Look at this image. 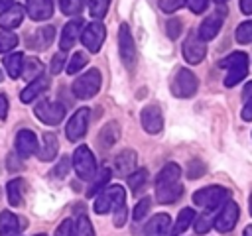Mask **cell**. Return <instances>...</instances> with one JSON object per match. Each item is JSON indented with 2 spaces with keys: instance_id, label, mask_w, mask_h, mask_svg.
I'll list each match as a JSON object with an SVG mask.
<instances>
[{
  "instance_id": "1",
  "label": "cell",
  "mask_w": 252,
  "mask_h": 236,
  "mask_svg": "<svg viewBox=\"0 0 252 236\" xmlns=\"http://www.w3.org/2000/svg\"><path fill=\"white\" fill-rule=\"evenodd\" d=\"M219 67L226 69L224 87H234L248 75V55L242 51H234V53L222 57L219 61Z\"/></svg>"
},
{
  "instance_id": "2",
  "label": "cell",
  "mask_w": 252,
  "mask_h": 236,
  "mask_svg": "<svg viewBox=\"0 0 252 236\" xmlns=\"http://www.w3.org/2000/svg\"><path fill=\"white\" fill-rule=\"evenodd\" d=\"M126 205V193L120 185H110L102 189L96 199H94V212L96 214H106L108 210H116Z\"/></svg>"
},
{
  "instance_id": "3",
  "label": "cell",
  "mask_w": 252,
  "mask_h": 236,
  "mask_svg": "<svg viewBox=\"0 0 252 236\" xmlns=\"http://www.w3.org/2000/svg\"><path fill=\"white\" fill-rule=\"evenodd\" d=\"M228 189L226 187H220V185H209V187H203L199 191L193 193V203L205 210H215L219 205L226 203L228 199Z\"/></svg>"
},
{
  "instance_id": "4",
  "label": "cell",
  "mask_w": 252,
  "mask_h": 236,
  "mask_svg": "<svg viewBox=\"0 0 252 236\" xmlns=\"http://www.w3.org/2000/svg\"><path fill=\"white\" fill-rule=\"evenodd\" d=\"M100 83H102L100 71L98 69H89L85 75H81L73 81V94L81 100H89L98 92Z\"/></svg>"
},
{
  "instance_id": "5",
  "label": "cell",
  "mask_w": 252,
  "mask_h": 236,
  "mask_svg": "<svg viewBox=\"0 0 252 236\" xmlns=\"http://www.w3.org/2000/svg\"><path fill=\"white\" fill-rule=\"evenodd\" d=\"M73 169L83 181H91L96 175V161L93 151L87 146H79L73 151Z\"/></svg>"
},
{
  "instance_id": "6",
  "label": "cell",
  "mask_w": 252,
  "mask_h": 236,
  "mask_svg": "<svg viewBox=\"0 0 252 236\" xmlns=\"http://www.w3.org/2000/svg\"><path fill=\"white\" fill-rule=\"evenodd\" d=\"M33 114L37 120H41L43 124L47 126H57L63 118H65V106L61 102H53V100H47V98H41L35 108H33Z\"/></svg>"
},
{
  "instance_id": "7",
  "label": "cell",
  "mask_w": 252,
  "mask_h": 236,
  "mask_svg": "<svg viewBox=\"0 0 252 236\" xmlns=\"http://www.w3.org/2000/svg\"><path fill=\"white\" fill-rule=\"evenodd\" d=\"M197 87H199V81L197 77L189 71V69H177L173 81H171V92L179 98H191L195 92H197Z\"/></svg>"
},
{
  "instance_id": "8",
  "label": "cell",
  "mask_w": 252,
  "mask_h": 236,
  "mask_svg": "<svg viewBox=\"0 0 252 236\" xmlns=\"http://www.w3.org/2000/svg\"><path fill=\"white\" fill-rule=\"evenodd\" d=\"M118 53L126 69H132L136 63V43L130 33L128 24H120L118 28Z\"/></svg>"
},
{
  "instance_id": "9",
  "label": "cell",
  "mask_w": 252,
  "mask_h": 236,
  "mask_svg": "<svg viewBox=\"0 0 252 236\" xmlns=\"http://www.w3.org/2000/svg\"><path fill=\"white\" fill-rule=\"evenodd\" d=\"M104 37H106V28L100 22H91L81 31V43L91 53H98L100 51V45H102Z\"/></svg>"
},
{
  "instance_id": "10",
  "label": "cell",
  "mask_w": 252,
  "mask_h": 236,
  "mask_svg": "<svg viewBox=\"0 0 252 236\" xmlns=\"http://www.w3.org/2000/svg\"><path fill=\"white\" fill-rule=\"evenodd\" d=\"M181 49H183V57H185V61L191 63V65L201 63V61L205 59V55H207V45H205V41L197 35V31H191V33L185 37Z\"/></svg>"
},
{
  "instance_id": "11",
  "label": "cell",
  "mask_w": 252,
  "mask_h": 236,
  "mask_svg": "<svg viewBox=\"0 0 252 236\" xmlns=\"http://www.w3.org/2000/svg\"><path fill=\"white\" fill-rule=\"evenodd\" d=\"M89 112H91L89 108H79V110L69 118V122H67V126H65V136H67V140L79 142V140L87 134L89 116H91Z\"/></svg>"
},
{
  "instance_id": "12",
  "label": "cell",
  "mask_w": 252,
  "mask_h": 236,
  "mask_svg": "<svg viewBox=\"0 0 252 236\" xmlns=\"http://www.w3.org/2000/svg\"><path fill=\"white\" fill-rule=\"evenodd\" d=\"M238 220V205L234 201H226L220 208V212L215 216V228L219 232H230Z\"/></svg>"
},
{
  "instance_id": "13",
  "label": "cell",
  "mask_w": 252,
  "mask_h": 236,
  "mask_svg": "<svg viewBox=\"0 0 252 236\" xmlns=\"http://www.w3.org/2000/svg\"><path fill=\"white\" fill-rule=\"evenodd\" d=\"M140 120H142V126L148 134H159L161 128H163V116H161V110L158 104H148L142 108V114H140Z\"/></svg>"
},
{
  "instance_id": "14",
  "label": "cell",
  "mask_w": 252,
  "mask_h": 236,
  "mask_svg": "<svg viewBox=\"0 0 252 236\" xmlns=\"http://www.w3.org/2000/svg\"><path fill=\"white\" fill-rule=\"evenodd\" d=\"M16 153L22 159H28L30 155H33L37 151V136L32 130H20L16 134Z\"/></svg>"
},
{
  "instance_id": "15",
  "label": "cell",
  "mask_w": 252,
  "mask_h": 236,
  "mask_svg": "<svg viewBox=\"0 0 252 236\" xmlns=\"http://www.w3.org/2000/svg\"><path fill=\"white\" fill-rule=\"evenodd\" d=\"M83 20L81 18H75L71 22L65 24L63 31H61V37H59V49L61 51H67V49H73V45L77 43V37H81V31H83Z\"/></svg>"
},
{
  "instance_id": "16",
  "label": "cell",
  "mask_w": 252,
  "mask_h": 236,
  "mask_svg": "<svg viewBox=\"0 0 252 236\" xmlns=\"http://www.w3.org/2000/svg\"><path fill=\"white\" fill-rule=\"evenodd\" d=\"M26 14L33 22H45L53 16L51 0H26Z\"/></svg>"
},
{
  "instance_id": "17",
  "label": "cell",
  "mask_w": 252,
  "mask_h": 236,
  "mask_svg": "<svg viewBox=\"0 0 252 236\" xmlns=\"http://www.w3.org/2000/svg\"><path fill=\"white\" fill-rule=\"evenodd\" d=\"M22 22H24V6L22 4L14 2L12 6H8L6 10L0 12V28L4 31H10V30L18 28Z\"/></svg>"
},
{
  "instance_id": "18",
  "label": "cell",
  "mask_w": 252,
  "mask_h": 236,
  "mask_svg": "<svg viewBox=\"0 0 252 236\" xmlns=\"http://www.w3.org/2000/svg\"><path fill=\"white\" fill-rule=\"evenodd\" d=\"M220 26H222V12H217V14H211L209 18L203 20V24L199 26L197 30V35L203 39V41H211L213 37H217V33L220 31Z\"/></svg>"
},
{
  "instance_id": "19",
  "label": "cell",
  "mask_w": 252,
  "mask_h": 236,
  "mask_svg": "<svg viewBox=\"0 0 252 236\" xmlns=\"http://www.w3.org/2000/svg\"><path fill=\"white\" fill-rule=\"evenodd\" d=\"M53 39H55V28H53V26H45V28H39L37 31L30 33L28 45H30L32 49L43 51V49H47V47L51 45Z\"/></svg>"
},
{
  "instance_id": "20",
  "label": "cell",
  "mask_w": 252,
  "mask_h": 236,
  "mask_svg": "<svg viewBox=\"0 0 252 236\" xmlns=\"http://www.w3.org/2000/svg\"><path fill=\"white\" fill-rule=\"evenodd\" d=\"M47 88H49V81H47V77L41 75V77L30 81V85L20 92V100H22L24 104H30V102H33L39 94H43Z\"/></svg>"
},
{
  "instance_id": "21",
  "label": "cell",
  "mask_w": 252,
  "mask_h": 236,
  "mask_svg": "<svg viewBox=\"0 0 252 236\" xmlns=\"http://www.w3.org/2000/svg\"><path fill=\"white\" fill-rule=\"evenodd\" d=\"M169 224H171V218L169 214H156L150 218V222L144 226V236H167L169 234Z\"/></svg>"
},
{
  "instance_id": "22",
  "label": "cell",
  "mask_w": 252,
  "mask_h": 236,
  "mask_svg": "<svg viewBox=\"0 0 252 236\" xmlns=\"http://www.w3.org/2000/svg\"><path fill=\"white\" fill-rule=\"evenodd\" d=\"M57 149H59L57 136H55L53 132H45V134L41 136V146L37 148L35 153H37V157H39L41 161H51V159H55Z\"/></svg>"
},
{
  "instance_id": "23",
  "label": "cell",
  "mask_w": 252,
  "mask_h": 236,
  "mask_svg": "<svg viewBox=\"0 0 252 236\" xmlns=\"http://www.w3.org/2000/svg\"><path fill=\"white\" fill-rule=\"evenodd\" d=\"M118 138H120V126H118V122L110 120L98 132V146L104 148V149H108V148H112L118 142Z\"/></svg>"
},
{
  "instance_id": "24",
  "label": "cell",
  "mask_w": 252,
  "mask_h": 236,
  "mask_svg": "<svg viewBox=\"0 0 252 236\" xmlns=\"http://www.w3.org/2000/svg\"><path fill=\"white\" fill-rule=\"evenodd\" d=\"M181 195H183V185H179V183L156 187V199H158V203H161V205H171V203H175Z\"/></svg>"
},
{
  "instance_id": "25",
  "label": "cell",
  "mask_w": 252,
  "mask_h": 236,
  "mask_svg": "<svg viewBox=\"0 0 252 236\" xmlns=\"http://www.w3.org/2000/svg\"><path fill=\"white\" fill-rule=\"evenodd\" d=\"M136 161H138V155L134 149H124L116 155V169L120 175H130L132 171H136Z\"/></svg>"
},
{
  "instance_id": "26",
  "label": "cell",
  "mask_w": 252,
  "mask_h": 236,
  "mask_svg": "<svg viewBox=\"0 0 252 236\" xmlns=\"http://www.w3.org/2000/svg\"><path fill=\"white\" fill-rule=\"evenodd\" d=\"M179 177H181V167L177 163H165L161 167V171L158 173V177H156V187L179 183Z\"/></svg>"
},
{
  "instance_id": "27",
  "label": "cell",
  "mask_w": 252,
  "mask_h": 236,
  "mask_svg": "<svg viewBox=\"0 0 252 236\" xmlns=\"http://www.w3.org/2000/svg\"><path fill=\"white\" fill-rule=\"evenodd\" d=\"M18 234H20L18 216L10 210H2V214H0V236H18Z\"/></svg>"
},
{
  "instance_id": "28",
  "label": "cell",
  "mask_w": 252,
  "mask_h": 236,
  "mask_svg": "<svg viewBox=\"0 0 252 236\" xmlns=\"http://www.w3.org/2000/svg\"><path fill=\"white\" fill-rule=\"evenodd\" d=\"M43 73V65L37 57H26L24 63H22V77L26 81H33L37 77H41Z\"/></svg>"
},
{
  "instance_id": "29",
  "label": "cell",
  "mask_w": 252,
  "mask_h": 236,
  "mask_svg": "<svg viewBox=\"0 0 252 236\" xmlns=\"http://www.w3.org/2000/svg\"><path fill=\"white\" fill-rule=\"evenodd\" d=\"M195 220V210L193 208H183L181 212H179V216H177V220H175V224L171 226V230H169V234L167 236H179L181 232H185L187 228H189V224Z\"/></svg>"
},
{
  "instance_id": "30",
  "label": "cell",
  "mask_w": 252,
  "mask_h": 236,
  "mask_svg": "<svg viewBox=\"0 0 252 236\" xmlns=\"http://www.w3.org/2000/svg\"><path fill=\"white\" fill-rule=\"evenodd\" d=\"M22 63H24V55L20 51L8 53L4 57V67H6V73L10 79H18L22 75Z\"/></svg>"
},
{
  "instance_id": "31",
  "label": "cell",
  "mask_w": 252,
  "mask_h": 236,
  "mask_svg": "<svg viewBox=\"0 0 252 236\" xmlns=\"http://www.w3.org/2000/svg\"><path fill=\"white\" fill-rule=\"evenodd\" d=\"M22 189H24V181H22L20 177L8 181V185H6V195H8V203H10L12 206H18V205L22 203Z\"/></svg>"
},
{
  "instance_id": "32",
  "label": "cell",
  "mask_w": 252,
  "mask_h": 236,
  "mask_svg": "<svg viewBox=\"0 0 252 236\" xmlns=\"http://www.w3.org/2000/svg\"><path fill=\"white\" fill-rule=\"evenodd\" d=\"M110 175H112V173H110V169H108V167H104L102 171H98V173L93 177V185L87 189V195H89V197H94L96 193H100V191L106 187V183H108Z\"/></svg>"
},
{
  "instance_id": "33",
  "label": "cell",
  "mask_w": 252,
  "mask_h": 236,
  "mask_svg": "<svg viewBox=\"0 0 252 236\" xmlns=\"http://www.w3.org/2000/svg\"><path fill=\"white\" fill-rule=\"evenodd\" d=\"M73 236H94L93 224L87 214H77V218L73 222Z\"/></svg>"
},
{
  "instance_id": "34",
  "label": "cell",
  "mask_w": 252,
  "mask_h": 236,
  "mask_svg": "<svg viewBox=\"0 0 252 236\" xmlns=\"http://www.w3.org/2000/svg\"><path fill=\"white\" fill-rule=\"evenodd\" d=\"M213 224H215V214H213V210H205L203 214L195 216V220H193V228H195L197 234L209 232V228H211Z\"/></svg>"
},
{
  "instance_id": "35",
  "label": "cell",
  "mask_w": 252,
  "mask_h": 236,
  "mask_svg": "<svg viewBox=\"0 0 252 236\" xmlns=\"http://www.w3.org/2000/svg\"><path fill=\"white\" fill-rule=\"evenodd\" d=\"M242 98H244V106H242V120L244 122H252V81H248L244 85V90H242Z\"/></svg>"
},
{
  "instance_id": "36",
  "label": "cell",
  "mask_w": 252,
  "mask_h": 236,
  "mask_svg": "<svg viewBox=\"0 0 252 236\" xmlns=\"http://www.w3.org/2000/svg\"><path fill=\"white\" fill-rule=\"evenodd\" d=\"M146 181H148V171H146V169H136V171H132V173L128 175V187H130L134 193H140V191L144 189Z\"/></svg>"
},
{
  "instance_id": "37",
  "label": "cell",
  "mask_w": 252,
  "mask_h": 236,
  "mask_svg": "<svg viewBox=\"0 0 252 236\" xmlns=\"http://www.w3.org/2000/svg\"><path fill=\"white\" fill-rule=\"evenodd\" d=\"M85 6L87 0H59V8L65 16H79Z\"/></svg>"
},
{
  "instance_id": "38",
  "label": "cell",
  "mask_w": 252,
  "mask_h": 236,
  "mask_svg": "<svg viewBox=\"0 0 252 236\" xmlns=\"http://www.w3.org/2000/svg\"><path fill=\"white\" fill-rule=\"evenodd\" d=\"M87 55L83 53V51H77V53H73L71 55V59L65 63V71L69 73V75H75V73H79L85 65H87Z\"/></svg>"
},
{
  "instance_id": "39",
  "label": "cell",
  "mask_w": 252,
  "mask_h": 236,
  "mask_svg": "<svg viewBox=\"0 0 252 236\" xmlns=\"http://www.w3.org/2000/svg\"><path fill=\"white\" fill-rule=\"evenodd\" d=\"M110 2H112V0H91V2H89V14H91L93 18H96V20L104 18L106 12H108Z\"/></svg>"
},
{
  "instance_id": "40",
  "label": "cell",
  "mask_w": 252,
  "mask_h": 236,
  "mask_svg": "<svg viewBox=\"0 0 252 236\" xmlns=\"http://www.w3.org/2000/svg\"><path fill=\"white\" fill-rule=\"evenodd\" d=\"M236 41L238 43H242V45H246V43H250L252 41V20H246L244 24H240L238 28H236Z\"/></svg>"
},
{
  "instance_id": "41",
  "label": "cell",
  "mask_w": 252,
  "mask_h": 236,
  "mask_svg": "<svg viewBox=\"0 0 252 236\" xmlns=\"http://www.w3.org/2000/svg\"><path fill=\"white\" fill-rule=\"evenodd\" d=\"M18 45V35L12 31H0V53H8Z\"/></svg>"
},
{
  "instance_id": "42",
  "label": "cell",
  "mask_w": 252,
  "mask_h": 236,
  "mask_svg": "<svg viewBox=\"0 0 252 236\" xmlns=\"http://www.w3.org/2000/svg\"><path fill=\"white\" fill-rule=\"evenodd\" d=\"M205 171H207V165H205L201 159H193V161H189V165H187V177H189V179H199V177L205 175Z\"/></svg>"
},
{
  "instance_id": "43",
  "label": "cell",
  "mask_w": 252,
  "mask_h": 236,
  "mask_svg": "<svg viewBox=\"0 0 252 236\" xmlns=\"http://www.w3.org/2000/svg\"><path fill=\"white\" fill-rule=\"evenodd\" d=\"M165 33H167L169 39H177L179 33H181V20L169 18V20L165 22Z\"/></svg>"
},
{
  "instance_id": "44",
  "label": "cell",
  "mask_w": 252,
  "mask_h": 236,
  "mask_svg": "<svg viewBox=\"0 0 252 236\" xmlns=\"http://www.w3.org/2000/svg\"><path fill=\"white\" fill-rule=\"evenodd\" d=\"M150 206H152V201L148 197L142 199V201H138V205L134 206V220H142L150 212Z\"/></svg>"
},
{
  "instance_id": "45",
  "label": "cell",
  "mask_w": 252,
  "mask_h": 236,
  "mask_svg": "<svg viewBox=\"0 0 252 236\" xmlns=\"http://www.w3.org/2000/svg\"><path fill=\"white\" fill-rule=\"evenodd\" d=\"M69 165H71V159L65 155V157H61L59 159V163L53 167V171H51V175L53 177H57V179H61V177H65L67 173H69Z\"/></svg>"
},
{
  "instance_id": "46",
  "label": "cell",
  "mask_w": 252,
  "mask_h": 236,
  "mask_svg": "<svg viewBox=\"0 0 252 236\" xmlns=\"http://www.w3.org/2000/svg\"><path fill=\"white\" fill-rule=\"evenodd\" d=\"M181 6H185V0H159V10L165 14H171Z\"/></svg>"
},
{
  "instance_id": "47",
  "label": "cell",
  "mask_w": 252,
  "mask_h": 236,
  "mask_svg": "<svg viewBox=\"0 0 252 236\" xmlns=\"http://www.w3.org/2000/svg\"><path fill=\"white\" fill-rule=\"evenodd\" d=\"M63 65H65V51H57L53 55V59H51V67L49 69H51L53 75H57V73H61Z\"/></svg>"
},
{
  "instance_id": "48",
  "label": "cell",
  "mask_w": 252,
  "mask_h": 236,
  "mask_svg": "<svg viewBox=\"0 0 252 236\" xmlns=\"http://www.w3.org/2000/svg\"><path fill=\"white\" fill-rule=\"evenodd\" d=\"M185 6L193 12V14H201L207 10L209 6V0H185Z\"/></svg>"
},
{
  "instance_id": "49",
  "label": "cell",
  "mask_w": 252,
  "mask_h": 236,
  "mask_svg": "<svg viewBox=\"0 0 252 236\" xmlns=\"http://www.w3.org/2000/svg\"><path fill=\"white\" fill-rule=\"evenodd\" d=\"M53 236H73V220H71V218L63 220V222L57 226V230H55Z\"/></svg>"
},
{
  "instance_id": "50",
  "label": "cell",
  "mask_w": 252,
  "mask_h": 236,
  "mask_svg": "<svg viewBox=\"0 0 252 236\" xmlns=\"http://www.w3.org/2000/svg\"><path fill=\"white\" fill-rule=\"evenodd\" d=\"M8 116V98L6 94L0 92V120H4Z\"/></svg>"
},
{
  "instance_id": "51",
  "label": "cell",
  "mask_w": 252,
  "mask_h": 236,
  "mask_svg": "<svg viewBox=\"0 0 252 236\" xmlns=\"http://www.w3.org/2000/svg\"><path fill=\"white\" fill-rule=\"evenodd\" d=\"M240 12L244 16H252V0H240Z\"/></svg>"
},
{
  "instance_id": "52",
  "label": "cell",
  "mask_w": 252,
  "mask_h": 236,
  "mask_svg": "<svg viewBox=\"0 0 252 236\" xmlns=\"http://www.w3.org/2000/svg\"><path fill=\"white\" fill-rule=\"evenodd\" d=\"M12 4H14V0H0V8H2V10H6V8L12 6Z\"/></svg>"
},
{
  "instance_id": "53",
  "label": "cell",
  "mask_w": 252,
  "mask_h": 236,
  "mask_svg": "<svg viewBox=\"0 0 252 236\" xmlns=\"http://www.w3.org/2000/svg\"><path fill=\"white\" fill-rule=\"evenodd\" d=\"M242 236H252V224L244 228V232H242Z\"/></svg>"
},
{
  "instance_id": "54",
  "label": "cell",
  "mask_w": 252,
  "mask_h": 236,
  "mask_svg": "<svg viewBox=\"0 0 252 236\" xmlns=\"http://www.w3.org/2000/svg\"><path fill=\"white\" fill-rule=\"evenodd\" d=\"M250 214H252V197H250Z\"/></svg>"
},
{
  "instance_id": "55",
  "label": "cell",
  "mask_w": 252,
  "mask_h": 236,
  "mask_svg": "<svg viewBox=\"0 0 252 236\" xmlns=\"http://www.w3.org/2000/svg\"><path fill=\"white\" fill-rule=\"evenodd\" d=\"M215 2H219V4H222V2H226V0H215Z\"/></svg>"
},
{
  "instance_id": "56",
  "label": "cell",
  "mask_w": 252,
  "mask_h": 236,
  "mask_svg": "<svg viewBox=\"0 0 252 236\" xmlns=\"http://www.w3.org/2000/svg\"><path fill=\"white\" fill-rule=\"evenodd\" d=\"M0 83H2V71H0Z\"/></svg>"
},
{
  "instance_id": "57",
  "label": "cell",
  "mask_w": 252,
  "mask_h": 236,
  "mask_svg": "<svg viewBox=\"0 0 252 236\" xmlns=\"http://www.w3.org/2000/svg\"><path fill=\"white\" fill-rule=\"evenodd\" d=\"M37 236H43V234H37Z\"/></svg>"
}]
</instances>
